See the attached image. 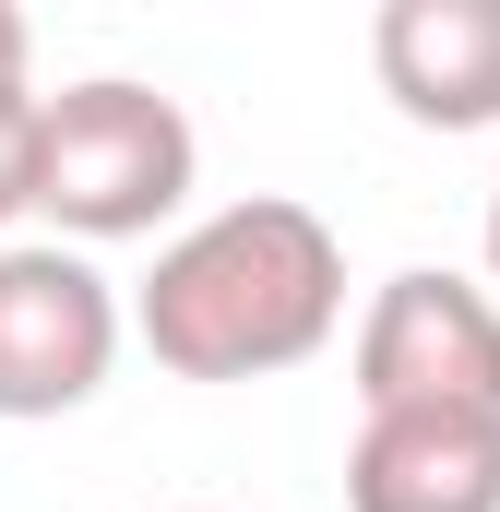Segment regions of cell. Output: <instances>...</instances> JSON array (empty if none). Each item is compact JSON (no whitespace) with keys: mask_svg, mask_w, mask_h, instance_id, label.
<instances>
[{"mask_svg":"<svg viewBox=\"0 0 500 512\" xmlns=\"http://www.w3.org/2000/svg\"><path fill=\"white\" fill-rule=\"evenodd\" d=\"M203 179V143L179 120V96L96 72L36 96V215L60 239H155Z\"/></svg>","mask_w":500,"mask_h":512,"instance_id":"obj_2","label":"cell"},{"mask_svg":"<svg viewBox=\"0 0 500 512\" xmlns=\"http://www.w3.org/2000/svg\"><path fill=\"white\" fill-rule=\"evenodd\" d=\"M0 84H24V12L0 0Z\"/></svg>","mask_w":500,"mask_h":512,"instance_id":"obj_8","label":"cell"},{"mask_svg":"<svg viewBox=\"0 0 500 512\" xmlns=\"http://www.w3.org/2000/svg\"><path fill=\"white\" fill-rule=\"evenodd\" d=\"M346 512H500V417H453V405L358 417Z\"/></svg>","mask_w":500,"mask_h":512,"instance_id":"obj_6","label":"cell"},{"mask_svg":"<svg viewBox=\"0 0 500 512\" xmlns=\"http://www.w3.org/2000/svg\"><path fill=\"white\" fill-rule=\"evenodd\" d=\"M489 286H500V179H489Z\"/></svg>","mask_w":500,"mask_h":512,"instance_id":"obj_9","label":"cell"},{"mask_svg":"<svg viewBox=\"0 0 500 512\" xmlns=\"http://www.w3.org/2000/svg\"><path fill=\"white\" fill-rule=\"evenodd\" d=\"M370 72L417 131H489L500 120V0H381Z\"/></svg>","mask_w":500,"mask_h":512,"instance_id":"obj_5","label":"cell"},{"mask_svg":"<svg viewBox=\"0 0 500 512\" xmlns=\"http://www.w3.org/2000/svg\"><path fill=\"white\" fill-rule=\"evenodd\" d=\"M120 286L60 239L0 251V417H72L120 370Z\"/></svg>","mask_w":500,"mask_h":512,"instance_id":"obj_3","label":"cell"},{"mask_svg":"<svg viewBox=\"0 0 500 512\" xmlns=\"http://www.w3.org/2000/svg\"><path fill=\"white\" fill-rule=\"evenodd\" d=\"M405 405H453V417H500V298L465 274H381L370 322H358V417H405Z\"/></svg>","mask_w":500,"mask_h":512,"instance_id":"obj_4","label":"cell"},{"mask_svg":"<svg viewBox=\"0 0 500 512\" xmlns=\"http://www.w3.org/2000/svg\"><path fill=\"white\" fill-rule=\"evenodd\" d=\"M120 322L179 382H274V370L334 346V322H346V239L310 203L250 191V203L179 227L155 251V274L131 286Z\"/></svg>","mask_w":500,"mask_h":512,"instance_id":"obj_1","label":"cell"},{"mask_svg":"<svg viewBox=\"0 0 500 512\" xmlns=\"http://www.w3.org/2000/svg\"><path fill=\"white\" fill-rule=\"evenodd\" d=\"M36 215V84H0V227Z\"/></svg>","mask_w":500,"mask_h":512,"instance_id":"obj_7","label":"cell"}]
</instances>
